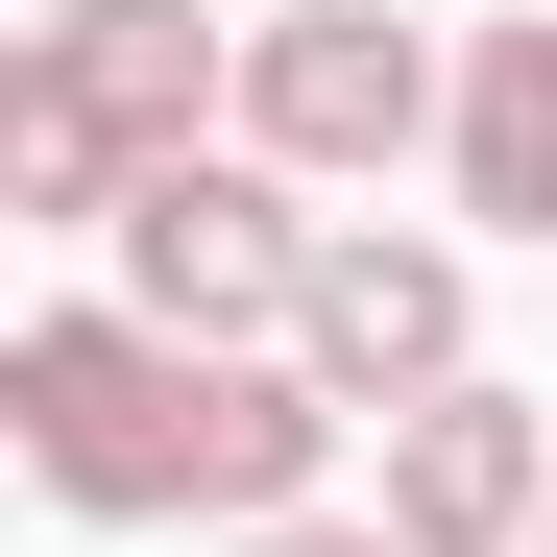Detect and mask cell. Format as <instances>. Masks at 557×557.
<instances>
[{"mask_svg": "<svg viewBox=\"0 0 557 557\" xmlns=\"http://www.w3.org/2000/svg\"><path fill=\"white\" fill-rule=\"evenodd\" d=\"M0 436H25V485L49 509H219V533H292L315 509V460H339V388L315 363H195V339H146L122 292H49L25 339H0Z\"/></svg>", "mask_w": 557, "mask_h": 557, "instance_id": "cell-1", "label": "cell"}, {"mask_svg": "<svg viewBox=\"0 0 557 557\" xmlns=\"http://www.w3.org/2000/svg\"><path fill=\"white\" fill-rule=\"evenodd\" d=\"M219 98H243V25H195V0H49L25 73H0V219L25 243H122V195L195 170Z\"/></svg>", "mask_w": 557, "mask_h": 557, "instance_id": "cell-2", "label": "cell"}, {"mask_svg": "<svg viewBox=\"0 0 557 557\" xmlns=\"http://www.w3.org/2000/svg\"><path fill=\"white\" fill-rule=\"evenodd\" d=\"M122 315L195 339V363H292V315H315V219H292V170H267V146L146 170V195H122Z\"/></svg>", "mask_w": 557, "mask_h": 557, "instance_id": "cell-3", "label": "cell"}, {"mask_svg": "<svg viewBox=\"0 0 557 557\" xmlns=\"http://www.w3.org/2000/svg\"><path fill=\"white\" fill-rule=\"evenodd\" d=\"M243 146L292 170V195H339V170H388V146H460V49L388 25V0H292V25H243Z\"/></svg>", "mask_w": 557, "mask_h": 557, "instance_id": "cell-4", "label": "cell"}, {"mask_svg": "<svg viewBox=\"0 0 557 557\" xmlns=\"http://www.w3.org/2000/svg\"><path fill=\"white\" fill-rule=\"evenodd\" d=\"M292 363L339 412H436V388H485V267H460L436 219H315V315Z\"/></svg>", "mask_w": 557, "mask_h": 557, "instance_id": "cell-5", "label": "cell"}, {"mask_svg": "<svg viewBox=\"0 0 557 557\" xmlns=\"http://www.w3.org/2000/svg\"><path fill=\"white\" fill-rule=\"evenodd\" d=\"M388 533H412V557H533V533H557V412H533V388L388 412Z\"/></svg>", "mask_w": 557, "mask_h": 557, "instance_id": "cell-6", "label": "cell"}, {"mask_svg": "<svg viewBox=\"0 0 557 557\" xmlns=\"http://www.w3.org/2000/svg\"><path fill=\"white\" fill-rule=\"evenodd\" d=\"M460 219H485V243H557V25H485V49H460Z\"/></svg>", "mask_w": 557, "mask_h": 557, "instance_id": "cell-7", "label": "cell"}, {"mask_svg": "<svg viewBox=\"0 0 557 557\" xmlns=\"http://www.w3.org/2000/svg\"><path fill=\"white\" fill-rule=\"evenodd\" d=\"M243 557H412L388 509H292V533H243Z\"/></svg>", "mask_w": 557, "mask_h": 557, "instance_id": "cell-8", "label": "cell"}, {"mask_svg": "<svg viewBox=\"0 0 557 557\" xmlns=\"http://www.w3.org/2000/svg\"><path fill=\"white\" fill-rule=\"evenodd\" d=\"M267 25H292V0H267Z\"/></svg>", "mask_w": 557, "mask_h": 557, "instance_id": "cell-9", "label": "cell"}, {"mask_svg": "<svg viewBox=\"0 0 557 557\" xmlns=\"http://www.w3.org/2000/svg\"><path fill=\"white\" fill-rule=\"evenodd\" d=\"M533 25H557V0H533Z\"/></svg>", "mask_w": 557, "mask_h": 557, "instance_id": "cell-10", "label": "cell"}, {"mask_svg": "<svg viewBox=\"0 0 557 557\" xmlns=\"http://www.w3.org/2000/svg\"><path fill=\"white\" fill-rule=\"evenodd\" d=\"M533 557H557V533H533Z\"/></svg>", "mask_w": 557, "mask_h": 557, "instance_id": "cell-11", "label": "cell"}]
</instances>
